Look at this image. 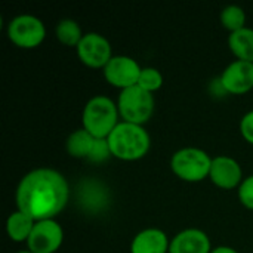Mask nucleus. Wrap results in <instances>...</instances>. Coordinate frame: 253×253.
<instances>
[{
  "label": "nucleus",
  "instance_id": "f257e3e1",
  "mask_svg": "<svg viewBox=\"0 0 253 253\" xmlns=\"http://www.w3.org/2000/svg\"><path fill=\"white\" fill-rule=\"evenodd\" d=\"M70 199V185L65 176L52 168H39L19 181L15 193L16 211L36 222L55 219Z\"/></svg>",
  "mask_w": 253,
  "mask_h": 253
},
{
  "label": "nucleus",
  "instance_id": "f03ea898",
  "mask_svg": "<svg viewBox=\"0 0 253 253\" xmlns=\"http://www.w3.org/2000/svg\"><path fill=\"white\" fill-rule=\"evenodd\" d=\"M111 156L123 162H136L147 156L151 138L144 126L120 122L107 138Z\"/></svg>",
  "mask_w": 253,
  "mask_h": 253
},
{
  "label": "nucleus",
  "instance_id": "7ed1b4c3",
  "mask_svg": "<svg viewBox=\"0 0 253 253\" xmlns=\"http://www.w3.org/2000/svg\"><path fill=\"white\" fill-rule=\"evenodd\" d=\"M120 122L117 104L104 95L90 98L82 113L83 129L99 139H107Z\"/></svg>",
  "mask_w": 253,
  "mask_h": 253
},
{
  "label": "nucleus",
  "instance_id": "20e7f679",
  "mask_svg": "<svg viewBox=\"0 0 253 253\" xmlns=\"http://www.w3.org/2000/svg\"><path fill=\"white\" fill-rule=\"evenodd\" d=\"M212 157L200 148L185 147L173 153L170 169L176 178L185 182H202L209 178Z\"/></svg>",
  "mask_w": 253,
  "mask_h": 253
},
{
  "label": "nucleus",
  "instance_id": "39448f33",
  "mask_svg": "<svg viewBox=\"0 0 253 253\" xmlns=\"http://www.w3.org/2000/svg\"><path fill=\"white\" fill-rule=\"evenodd\" d=\"M154 95L144 90L138 84L125 90H120L117 99V108L120 120L144 126L154 114Z\"/></svg>",
  "mask_w": 253,
  "mask_h": 253
},
{
  "label": "nucleus",
  "instance_id": "423d86ee",
  "mask_svg": "<svg viewBox=\"0 0 253 253\" xmlns=\"http://www.w3.org/2000/svg\"><path fill=\"white\" fill-rule=\"evenodd\" d=\"M7 39L21 49L39 47L46 37V27L43 21L34 15H18L7 24Z\"/></svg>",
  "mask_w": 253,
  "mask_h": 253
},
{
  "label": "nucleus",
  "instance_id": "0eeeda50",
  "mask_svg": "<svg viewBox=\"0 0 253 253\" xmlns=\"http://www.w3.org/2000/svg\"><path fill=\"white\" fill-rule=\"evenodd\" d=\"M76 52L83 65L95 70H104L114 56L110 42L98 33H86Z\"/></svg>",
  "mask_w": 253,
  "mask_h": 253
},
{
  "label": "nucleus",
  "instance_id": "6e6552de",
  "mask_svg": "<svg viewBox=\"0 0 253 253\" xmlns=\"http://www.w3.org/2000/svg\"><path fill=\"white\" fill-rule=\"evenodd\" d=\"M142 67L127 55H116L102 70V74L113 87L120 90L133 87L138 84Z\"/></svg>",
  "mask_w": 253,
  "mask_h": 253
},
{
  "label": "nucleus",
  "instance_id": "1a4fd4ad",
  "mask_svg": "<svg viewBox=\"0 0 253 253\" xmlns=\"http://www.w3.org/2000/svg\"><path fill=\"white\" fill-rule=\"evenodd\" d=\"M64 242V230L55 219H43L34 224L27 248L31 253L58 252Z\"/></svg>",
  "mask_w": 253,
  "mask_h": 253
},
{
  "label": "nucleus",
  "instance_id": "9d476101",
  "mask_svg": "<svg viewBox=\"0 0 253 253\" xmlns=\"http://www.w3.org/2000/svg\"><path fill=\"white\" fill-rule=\"evenodd\" d=\"M221 87L231 95H245L253 89V62L233 61L221 74Z\"/></svg>",
  "mask_w": 253,
  "mask_h": 253
},
{
  "label": "nucleus",
  "instance_id": "9b49d317",
  "mask_svg": "<svg viewBox=\"0 0 253 253\" xmlns=\"http://www.w3.org/2000/svg\"><path fill=\"white\" fill-rule=\"evenodd\" d=\"M209 179L221 190L239 188L243 182V170L240 163L230 156H216L212 159Z\"/></svg>",
  "mask_w": 253,
  "mask_h": 253
},
{
  "label": "nucleus",
  "instance_id": "f8f14e48",
  "mask_svg": "<svg viewBox=\"0 0 253 253\" xmlns=\"http://www.w3.org/2000/svg\"><path fill=\"white\" fill-rule=\"evenodd\" d=\"M212 245L208 234L199 228L179 231L169 246V253H212Z\"/></svg>",
  "mask_w": 253,
  "mask_h": 253
},
{
  "label": "nucleus",
  "instance_id": "ddd939ff",
  "mask_svg": "<svg viewBox=\"0 0 253 253\" xmlns=\"http://www.w3.org/2000/svg\"><path fill=\"white\" fill-rule=\"evenodd\" d=\"M170 240L160 228H145L139 231L132 243L130 253H169Z\"/></svg>",
  "mask_w": 253,
  "mask_h": 253
},
{
  "label": "nucleus",
  "instance_id": "4468645a",
  "mask_svg": "<svg viewBox=\"0 0 253 253\" xmlns=\"http://www.w3.org/2000/svg\"><path fill=\"white\" fill-rule=\"evenodd\" d=\"M34 224H36V221L33 218H30L28 215H25L19 211H15L7 216L6 233L12 242H15V243L25 242L27 243L31 236V231L34 228Z\"/></svg>",
  "mask_w": 253,
  "mask_h": 253
},
{
  "label": "nucleus",
  "instance_id": "2eb2a0df",
  "mask_svg": "<svg viewBox=\"0 0 253 253\" xmlns=\"http://www.w3.org/2000/svg\"><path fill=\"white\" fill-rule=\"evenodd\" d=\"M228 47L231 53L245 62H253V28L245 27L228 36Z\"/></svg>",
  "mask_w": 253,
  "mask_h": 253
},
{
  "label": "nucleus",
  "instance_id": "dca6fc26",
  "mask_svg": "<svg viewBox=\"0 0 253 253\" xmlns=\"http://www.w3.org/2000/svg\"><path fill=\"white\" fill-rule=\"evenodd\" d=\"M93 142H95V136H92L87 130H84L82 127V129L74 130L67 138L65 150H67L68 156H71L74 159H84V160H87V157H89V154L92 151Z\"/></svg>",
  "mask_w": 253,
  "mask_h": 253
},
{
  "label": "nucleus",
  "instance_id": "f3484780",
  "mask_svg": "<svg viewBox=\"0 0 253 253\" xmlns=\"http://www.w3.org/2000/svg\"><path fill=\"white\" fill-rule=\"evenodd\" d=\"M55 36L56 39L68 47H77L79 43L83 39L82 27L74 19H61L55 27Z\"/></svg>",
  "mask_w": 253,
  "mask_h": 253
},
{
  "label": "nucleus",
  "instance_id": "a211bd4d",
  "mask_svg": "<svg viewBox=\"0 0 253 253\" xmlns=\"http://www.w3.org/2000/svg\"><path fill=\"white\" fill-rule=\"evenodd\" d=\"M219 21L221 25L231 34L246 27V12L243 10V7L237 4H230L222 9Z\"/></svg>",
  "mask_w": 253,
  "mask_h": 253
},
{
  "label": "nucleus",
  "instance_id": "6ab92c4d",
  "mask_svg": "<svg viewBox=\"0 0 253 253\" xmlns=\"http://www.w3.org/2000/svg\"><path fill=\"white\" fill-rule=\"evenodd\" d=\"M138 86L154 95V92H157L163 86V76L154 67H144L138 80Z\"/></svg>",
  "mask_w": 253,
  "mask_h": 253
},
{
  "label": "nucleus",
  "instance_id": "aec40b11",
  "mask_svg": "<svg viewBox=\"0 0 253 253\" xmlns=\"http://www.w3.org/2000/svg\"><path fill=\"white\" fill-rule=\"evenodd\" d=\"M110 157H113V156H111V150H110L108 141L107 139L95 138V142H93V147H92V151H90L87 160L92 162V163H104Z\"/></svg>",
  "mask_w": 253,
  "mask_h": 253
},
{
  "label": "nucleus",
  "instance_id": "412c9836",
  "mask_svg": "<svg viewBox=\"0 0 253 253\" xmlns=\"http://www.w3.org/2000/svg\"><path fill=\"white\" fill-rule=\"evenodd\" d=\"M237 193H239V200L240 203L249 209L253 211V175L248 176L243 179V182L240 184V187L237 188Z\"/></svg>",
  "mask_w": 253,
  "mask_h": 253
},
{
  "label": "nucleus",
  "instance_id": "4be33fe9",
  "mask_svg": "<svg viewBox=\"0 0 253 253\" xmlns=\"http://www.w3.org/2000/svg\"><path fill=\"white\" fill-rule=\"evenodd\" d=\"M240 133L243 136V139L253 145V110L246 113L243 117H242V122H240Z\"/></svg>",
  "mask_w": 253,
  "mask_h": 253
},
{
  "label": "nucleus",
  "instance_id": "5701e85b",
  "mask_svg": "<svg viewBox=\"0 0 253 253\" xmlns=\"http://www.w3.org/2000/svg\"><path fill=\"white\" fill-rule=\"evenodd\" d=\"M212 253H239L236 249L230 248V246H218V248H213Z\"/></svg>",
  "mask_w": 253,
  "mask_h": 253
},
{
  "label": "nucleus",
  "instance_id": "b1692460",
  "mask_svg": "<svg viewBox=\"0 0 253 253\" xmlns=\"http://www.w3.org/2000/svg\"><path fill=\"white\" fill-rule=\"evenodd\" d=\"M18 253H31V252H30V251L27 249V251H21V252H18Z\"/></svg>",
  "mask_w": 253,
  "mask_h": 253
}]
</instances>
